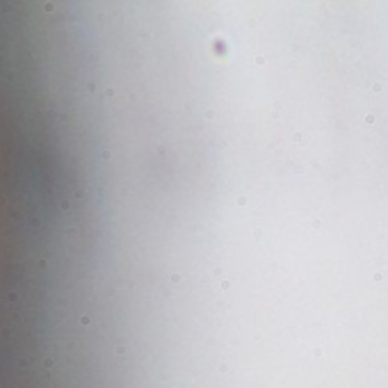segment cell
<instances>
[{
	"mask_svg": "<svg viewBox=\"0 0 388 388\" xmlns=\"http://www.w3.org/2000/svg\"><path fill=\"white\" fill-rule=\"evenodd\" d=\"M7 301L16 304V301H18V292H16V290H9V292H7Z\"/></svg>",
	"mask_w": 388,
	"mask_h": 388,
	"instance_id": "1",
	"label": "cell"
}]
</instances>
